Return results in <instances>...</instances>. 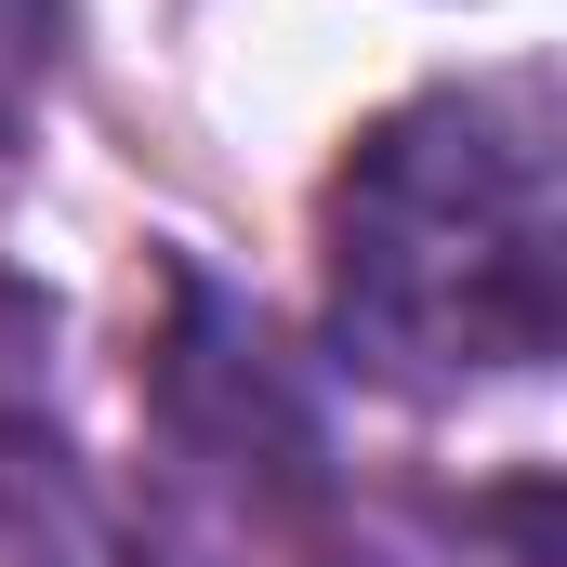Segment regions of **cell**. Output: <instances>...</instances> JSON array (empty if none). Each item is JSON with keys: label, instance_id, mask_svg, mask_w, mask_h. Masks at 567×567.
I'll list each match as a JSON object with an SVG mask.
<instances>
[{"label": "cell", "instance_id": "obj_1", "mask_svg": "<svg viewBox=\"0 0 567 567\" xmlns=\"http://www.w3.org/2000/svg\"><path fill=\"white\" fill-rule=\"evenodd\" d=\"M343 343L396 383L528 370L567 303V158L542 80H475L370 120L330 185Z\"/></svg>", "mask_w": 567, "mask_h": 567}, {"label": "cell", "instance_id": "obj_2", "mask_svg": "<svg viewBox=\"0 0 567 567\" xmlns=\"http://www.w3.org/2000/svg\"><path fill=\"white\" fill-rule=\"evenodd\" d=\"M0 567H106V515L27 435H0Z\"/></svg>", "mask_w": 567, "mask_h": 567}]
</instances>
